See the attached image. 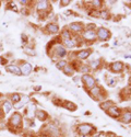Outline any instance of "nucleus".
<instances>
[{
  "instance_id": "obj_34",
  "label": "nucleus",
  "mask_w": 131,
  "mask_h": 137,
  "mask_svg": "<svg viewBox=\"0 0 131 137\" xmlns=\"http://www.w3.org/2000/svg\"><path fill=\"white\" fill-rule=\"evenodd\" d=\"M94 137H100V135H95Z\"/></svg>"
},
{
  "instance_id": "obj_29",
  "label": "nucleus",
  "mask_w": 131,
  "mask_h": 137,
  "mask_svg": "<svg viewBox=\"0 0 131 137\" xmlns=\"http://www.w3.org/2000/svg\"><path fill=\"white\" fill-rule=\"evenodd\" d=\"M88 70H90V68L86 67V66H83V67H81V71H84V72H87Z\"/></svg>"
},
{
  "instance_id": "obj_22",
  "label": "nucleus",
  "mask_w": 131,
  "mask_h": 137,
  "mask_svg": "<svg viewBox=\"0 0 131 137\" xmlns=\"http://www.w3.org/2000/svg\"><path fill=\"white\" fill-rule=\"evenodd\" d=\"M91 67L92 68H94V69H96V68L98 67V66L100 65V61L99 60H93V61H91Z\"/></svg>"
},
{
  "instance_id": "obj_23",
  "label": "nucleus",
  "mask_w": 131,
  "mask_h": 137,
  "mask_svg": "<svg viewBox=\"0 0 131 137\" xmlns=\"http://www.w3.org/2000/svg\"><path fill=\"white\" fill-rule=\"evenodd\" d=\"M65 72L66 74H72V72H73V67L70 65H67L65 67Z\"/></svg>"
},
{
  "instance_id": "obj_20",
  "label": "nucleus",
  "mask_w": 131,
  "mask_h": 137,
  "mask_svg": "<svg viewBox=\"0 0 131 137\" xmlns=\"http://www.w3.org/2000/svg\"><path fill=\"white\" fill-rule=\"evenodd\" d=\"M91 93H92V96H98V94L100 93V89L98 88V87H94V88H92L91 89Z\"/></svg>"
},
{
  "instance_id": "obj_32",
  "label": "nucleus",
  "mask_w": 131,
  "mask_h": 137,
  "mask_svg": "<svg viewBox=\"0 0 131 137\" xmlns=\"http://www.w3.org/2000/svg\"><path fill=\"white\" fill-rule=\"evenodd\" d=\"M26 53H29V54H33V55H34V54H35V52H34V51H30V49H26Z\"/></svg>"
},
{
  "instance_id": "obj_21",
  "label": "nucleus",
  "mask_w": 131,
  "mask_h": 137,
  "mask_svg": "<svg viewBox=\"0 0 131 137\" xmlns=\"http://www.w3.org/2000/svg\"><path fill=\"white\" fill-rule=\"evenodd\" d=\"M65 108H67L68 110H70V111H74V110H76V105H74L72 102H69V101L65 103Z\"/></svg>"
},
{
  "instance_id": "obj_17",
  "label": "nucleus",
  "mask_w": 131,
  "mask_h": 137,
  "mask_svg": "<svg viewBox=\"0 0 131 137\" xmlns=\"http://www.w3.org/2000/svg\"><path fill=\"white\" fill-rule=\"evenodd\" d=\"M122 122H125V123H130L131 122V113L130 112H127V113H125V114H123Z\"/></svg>"
},
{
  "instance_id": "obj_6",
  "label": "nucleus",
  "mask_w": 131,
  "mask_h": 137,
  "mask_svg": "<svg viewBox=\"0 0 131 137\" xmlns=\"http://www.w3.org/2000/svg\"><path fill=\"white\" fill-rule=\"evenodd\" d=\"M21 74H23V75H29L30 72H31V70H32V65L31 64H29V63H25L24 65H22V67H21Z\"/></svg>"
},
{
  "instance_id": "obj_8",
  "label": "nucleus",
  "mask_w": 131,
  "mask_h": 137,
  "mask_svg": "<svg viewBox=\"0 0 131 137\" xmlns=\"http://www.w3.org/2000/svg\"><path fill=\"white\" fill-rule=\"evenodd\" d=\"M122 68H123V65L120 61H116V63L111 64V70L113 71H121Z\"/></svg>"
},
{
  "instance_id": "obj_16",
  "label": "nucleus",
  "mask_w": 131,
  "mask_h": 137,
  "mask_svg": "<svg viewBox=\"0 0 131 137\" xmlns=\"http://www.w3.org/2000/svg\"><path fill=\"white\" fill-rule=\"evenodd\" d=\"M48 7V2L47 1H39L37 3V9L38 10H43V9H46Z\"/></svg>"
},
{
  "instance_id": "obj_4",
  "label": "nucleus",
  "mask_w": 131,
  "mask_h": 137,
  "mask_svg": "<svg viewBox=\"0 0 131 137\" xmlns=\"http://www.w3.org/2000/svg\"><path fill=\"white\" fill-rule=\"evenodd\" d=\"M83 37L85 40H87V41H92V40H94L95 37H96V34H95L94 31H92V30H86L85 32L83 33Z\"/></svg>"
},
{
  "instance_id": "obj_33",
  "label": "nucleus",
  "mask_w": 131,
  "mask_h": 137,
  "mask_svg": "<svg viewBox=\"0 0 131 137\" xmlns=\"http://www.w3.org/2000/svg\"><path fill=\"white\" fill-rule=\"evenodd\" d=\"M66 14H67V15H70V14H71V11H67V12H66Z\"/></svg>"
},
{
  "instance_id": "obj_10",
  "label": "nucleus",
  "mask_w": 131,
  "mask_h": 137,
  "mask_svg": "<svg viewBox=\"0 0 131 137\" xmlns=\"http://www.w3.org/2000/svg\"><path fill=\"white\" fill-rule=\"evenodd\" d=\"M7 70H8V71H10V72H13V74L16 75V76H20V75H21L20 68L16 67V66H8Z\"/></svg>"
},
{
  "instance_id": "obj_3",
  "label": "nucleus",
  "mask_w": 131,
  "mask_h": 137,
  "mask_svg": "<svg viewBox=\"0 0 131 137\" xmlns=\"http://www.w3.org/2000/svg\"><path fill=\"white\" fill-rule=\"evenodd\" d=\"M97 36H98V39L102 40V41H106V40L110 36V33H109L108 30L104 29V27H100V29H98Z\"/></svg>"
},
{
  "instance_id": "obj_28",
  "label": "nucleus",
  "mask_w": 131,
  "mask_h": 137,
  "mask_svg": "<svg viewBox=\"0 0 131 137\" xmlns=\"http://www.w3.org/2000/svg\"><path fill=\"white\" fill-rule=\"evenodd\" d=\"M12 101L14 103H18L19 101H20V96H19V94H13L12 96Z\"/></svg>"
},
{
  "instance_id": "obj_30",
  "label": "nucleus",
  "mask_w": 131,
  "mask_h": 137,
  "mask_svg": "<svg viewBox=\"0 0 131 137\" xmlns=\"http://www.w3.org/2000/svg\"><path fill=\"white\" fill-rule=\"evenodd\" d=\"M92 3L94 4L95 7H98V6H100V3H102V2H100V1H93Z\"/></svg>"
},
{
  "instance_id": "obj_26",
  "label": "nucleus",
  "mask_w": 131,
  "mask_h": 137,
  "mask_svg": "<svg viewBox=\"0 0 131 137\" xmlns=\"http://www.w3.org/2000/svg\"><path fill=\"white\" fill-rule=\"evenodd\" d=\"M67 66V63H66L65 60H62V61H59V63L57 64V68H59V69H62L64 67H66Z\"/></svg>"
},
{
  "instance_id": "obj_14",
  "label": "nucleus",
  "mask_w": 131,
  "mask_h": 137,
  "mask_svg": "<svg viewBox=\"0 0 131 137\" xmlns=\"http://www.w3.org/2000/svg\"><path fill=\"white\" fill-rule=\"evenodd\" d=\"M30 101V98L29 96H23V99H22V101H21L20 103H16V104L14 105V108H16V109H20V108H22L23 105L25 104V103H27Z\"/></svg>"
},
{
  "instance_id": "obj_18",
  "label": "nucleus",
  "mask_w": 131,
  "mask_h": 137,
  "mask_svg": "<svg viewBox=\"0 0 131 137\" xmlns=\"http://www.w3.org/2000/svg\"><path fill=\"white\" fill-rule=\"evenodd\" d=\"M11 108H12V104H11V102L7 101V102L3 104V111H4V113H9V112H10Z\"/></svg>"
},
{
  "instance_id": "obj_2",
  "label": "nucleus",
  "mask_w": 131,
  "mask_h": 137,
  "mask_svg": "<svg viewBox=\"0 0 131 137\" xmlns=\"http://www.w3.org/2000/svg\"><path fill=\"white\" fill-rule=\"evenodd\" d=\"M82 81L85 83V86L87 87V88H94L95 87V80L94 78L92 76H90V75H83L82 76Z\"/></svg>"
},
{
  "instance_id": "obj_11",
  "label": "nucleus",
  "mask_w": 131,
  "mask_h": 137,
  "mask_svg": "<svg viewBox=\"0 0 131 137\" xmlns=\"http://www.w3.org/2000/svg\"><path fill=\"white\" fill-rule=\"evenodd\" d=\"M91 54V49H85V51H81L80 53L78 54V57L80 58V59H85V58H87L88 56H90Z\"/></svg>"
},
{
  "instance_id": "obj_24",
  "label": "nucleus",
  "mask_w": 131,
  "mask_h": 137,
  "mask_svg": "<svg viewBox=\"0 0 131 137\" xmlns=\"http://www.w3.org/2000/svg\"><path fill=\"white\" fill-rule=\"evenodd\" d=\"M111 105H113V103H111V102H105V103H102V104H100V107L104 109V110H108Z\"/></svg>"
},
{
  "instance_id": "obj_1",
  "label": "nucleus",
  "mask_w": 131,
  "mask_h": 137,
  "mask_svg": "<svg viewBox=\"0 0 131 137\" xmlns=\"http://www.w3.org/2000/svg\"><path fill=\"white\" fill-rule=\"evenodd\" d=\"M93 129H94V128H93V126H92V125H90V124H81L80 126L78 127L79 133H80L81 135H83V136L88 135V134H90Z\"/></svg>"
},
{
  "instance_id": "obj_13",
  "label": "nucleus",
  "mask_w": 131,
  "mask_h": 137,
  "mask_svg": "<svg viewBox=\"0 0 131 137\" xmlns=\"http://www.w3.org/2000/svg\"><path fill=\"white\" fill-rule=\"evenodd\" d=\"M36 116L38 117L41 121H44V120L47 119V113L44 112V111H42V110H38L36 112Z\"/></svg>"
},
{
  "instance_id": "obj_31",
  "label": "nucleus",
  "mask_w": 131,
  "mask_h": 137,
  "mask_svg": "<svg viewBox=\"0 0 131 137\" xmlns=\"http://www.w3.org/2000/svg\"><path fill=\"white\" fill-rule=\"evenodd\" d=\"M61 3H62V6H67L68 3H70V1L69 0H67V1H61Z\"/></svg>"
},
{
  "instance_id": "obj_5",
  "label": "nucleus",
  "mask_w": 131,
  "mask_h": 137,
  "mask_svg": "<svg viewBox=\"0 0 131 137\" xmlns=\"http://www.w3.org/2000/svg\"><path fill=\"white\" fill-rule=\"evenodd\" d=\"M21 121H22V116H21L19 113L13 114L12 117H11V123H12V125H14V126H19Z\"/></svg>"
},
{
  "instance_id": "obj_19",
  "label": "nucleus",
  "mask_w": 131,
  "mask_h": 137,
  "mask_svg": "<svg viewBox=\"0 0 131 137\" xmlns=\"http://www.w3.org/2000/svg\"><path fill=\"white\" fill-rule=\"evenodd\" d=\"M65 45L67 47H73L76 45V41H74V40H71V39L65 40Z\"/></svg>"
},
{
  "instance_id": "obj_12",
  "label": "nucleus",
  "mask_w": 131,
  "mask_h": 137,
  "mask_svg": "<svg viewBox=\"0 0 131 137\" xmlns=\"http://www.w3.org/2000/svg\"><path fill=\"white\" fill-rule=\"evenodd\" d=\"M70 29L74 31V32H81L83 30V27H82V24H79V23H72V24H70Z\"/></svg>"
},
{
  "instance_id": "obj_27",
  "label": "nucleus",
  "mask_w": 131,
  "mask_h": 137,
  "mask_svg": "<svg viewBox=\"0 0 131 137\" xmlns=\"http://www.w3.org/2000/svg\"><path fill=\"white\" fill-rule=\"evenodd\" d=\"M62 37H64V41L65 40H69L70 39L69 32H68V31H64V32H62Z\"/></svg>"
},
{
  "instance_id": "obj_7",
  "label": "nucleus",
  "mask_w": 131,
  "mask_h": 137,
  "mask_svg": "<svg viewBox=\"0 0 131 137\" xmlns=\"http://www.w3.org/2000/svg\"><path fill=\"white\" fill-rule=\"evenodd\" d=\"M108 114L113 117H118L119 115H120V111H119V109L113 107V108L108 109Z\"/></svg>"
},
{
  "instance_id": "obj_25",
  "label": "nucleus",
  "mask_w": 131,
  "mask_h": 137,
  "mask_svg": "<svg viewBox=\"0 0 131 137\" xmlns=\"http://www.w3.org/2000/svg\"><path fill=\"white\" fill-rule=\"evenodd\" d=\"M99 16L103 19H109V13L104 10V11H102V12H99Z\"/></svg>"
},
{
  "instance_id": "obj_15",
  "label": "nucleus",
  "mask_w": 131,
  "mask_h": 137,
  "mask_svg": "<svg viewBox=\"0 0 131 137\" xmlns=\"http://www.w3.org/2000/svg\"><path fill=\"white\" fill-rule=\"evenodd\" d=\"M47 30L50 31L51 33H57L58 32V25L57 24H54V23H50V24L47 25Z\"/></svg>"
},
{
  "instance_id": "obj_9",
  "label": "nucleus",
  "mask_w": 131,
  "mask_h": 137,
  "mask_svg": "<svg viewBox=\"0 0 131 137\" xmlns=\"http://www.w3.org/2000/svg\"><path fill=\"white\" fill-rule=\"evenodd\" d=\"M56 53H57V55L59 56V57H64L66 56V54H67V51H66V48L64 46H57L56 47Z\"/></svg>"
}]
</instances>
